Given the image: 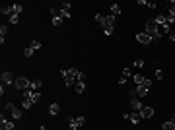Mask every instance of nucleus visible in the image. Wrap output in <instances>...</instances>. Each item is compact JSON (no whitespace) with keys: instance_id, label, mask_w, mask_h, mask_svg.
I'll use <instances>...</instances> for the list:
<instances>
[{"instance_id":"obj_20","label":"nucleus","mask_w":175,"mask_h":130,"mask_svg":"<svg viewBox=\"0 0 175 130\" xmlns=\"http://www.w3.org/2000/svg\"><path fill=\"white\" fill-rule=\"evenodd\" d=\"M162 130H175V122H171V120L163 122V124H162Z\"/></svg>"},{"instance_id":"obj_6","label":"nucleus","mask_w":175,"mask_h":130,"mask_svg":"<svg viewBox=\"0 0 175 130\" xmlns=\"http://www.w3.org/2000/svg\"><path fill=\"white\" fill-rule=\"evenodd\" d=\"M66 122L70 124V126L78 128V126H82V124L86 122V119H84V117H66Z\"/></svg>"},{"instance_id":"obj_28","label":"nucleus","mask_w":175,"mask_h":130,"mask_svg":"<svg viewBox=\"0 0 175 130\" xmlns=\"http://www.w3.org/2000/svg\"><path fill=\"white\" fill-rule=\"evenodd\" d=\"M58 14H61V18H62V20H68V18H70V12H68V10H61Z\"/></svg>"},{"instance_id":"obj_32","label":"nucleus","mask_w":175,"mask_h":130,"mask_svg":"<svg viewBox=\"0 0 175 130\" xmlns=\"http://www.w3.org/2000/svg\"><path fill=\"white\" fill-rule=\"evenodd\" d=\"M33 53H35V50H31L29 47H27V49L24 50V57H25V58H29V57H31V54H33Z\"/></svg>"},{"instance_id":"obj_2","label":"nucleus","mask_w":175,"mask_h":130,"mask_svg":"<svg viewBox=\"0 0 175 130\" xmlns=\"http://www.w3.org/2000/svg\"><path fill=\"white\" fill-rule=\"evenodd\" d=\"M101 27H103L105 35H111V33H113V27H115V16H111V14H109V16H105Z\"/></svg>"},{"instance_id":"obj_36","label":"nucleus","mask_w":175,"mask_h":130,"mask_svg":"<svg viewBox=\"0 0 175 130\" xmlns=\"http://www.w3.org/2000/svg\"><path fill=\"white\" fill-rule=\"evenodd\" d=\"M142 86H144V87H148V89H150V86H152V82H150V80H144V83H142Z\"/></svg>"},{"instance_id":"obj_29","label":"nucleus","mask_w":175,"mask_h":130,"mask_svg":"<svg viewBox=\"0 0 175 130\" xmlns=\"http://www.w3.org/2000/svg\"><path fill=\"white\" fill-rule=\"evenodd\" d=\"M103 20H105V16H103V14H95V21H97L99 25L103 24Z\"/></svg>"},{"instance_id":"obj_33","label":"nucleus","mask_w":175,"mask_h":130,"mask_svg":"<svg viewBox=\"0 0 175 130\" xmlns=\"http://www.w3.org/2000/svg\"><path fill=\"white\" fill-rule=\"evenodd\" d=\"M169 16L175 18V2H171V6H169Z\"/></svg>"},{"instance_id":"obj_17","label":"nucleus","mask_w":175,"mask_h":130,"mask_svg":"<svg viewBox=\"0 0 175 130\" xmlns=\"http://www.w3.org/2000/svg\"><path fill=\"white\" fill-rule=\"evenodd\" d=\"M58 111H61V105H58V103H51L49 105V113L51 115H57Z\"/></svg>"},{"instance_id":"obj_12","label":"nucleus","mask_w":175,"mask_h":130,"mask_svg":"<svg viewBox=\"0 0 175 130\" xmlns=\"http://www.w3.org/2000/svg\"><path fill=\"white\" fill-rule=\"evenodd\" d=\"M0 12L6 14V16H12V14H14V4H4V6L0 8Z\"/></svg>"},{"instance_id":"obj_26","label":"nucleus","mask_w":175,"mask_h":130,"mask_svg":"<svg viewBox=\"0 0 175 130\" xmlns=\"http://www.w3.org/2000/svg\"><path fill=\"white\" fill-rule=\"evenodd\" d=\"M31 89H33V91H39V89H41V80L31 82Z\"/></svg>"},{"instance_id":"obj_21","label":"nucleus","mask_w":175,"mask_h":130,"mask_svg":"<svg viewBox=\"0 0 175 130\" xmlns=\"http://www.w3.org/2000/svg\"><path fill=\"white\" fill-rule=\"evenodd\" d=\"M74 87H76V91H78V93H84V91H86V83H84V82H78Z\"/></svg>"},{"instance_id":"obj_37","label":"nucleus","mask_w":175,"mask_h":130,"mask_svg":"<svg viewBox=\"0 0 175 130\" xmlns=\"http://www.w3.org/2000/svg\"><path fill=\"white\" fill-rule=\"evenodd\" d=\"M169 39H171L173 43H175V33H171V35H169Z\"/></svg>"},{"instance_id":"obj_11","label":"nucleus","mask_w":175,"mask_h":130,"mask_svg":"<svg viewBox=\"0 0 175 130\" xmlns=\"http://www.w3.org/2000/svg\"><path fill=\"white\" fill-rule=\"evenodd\" d=\"M61 76L64 78V83H66V86L68 87H70V86H76V80H74V78H70V76H68V74H66V70H61Z\"/></svg>"},{"instance_id":"obj_1","label":"nucleus","mask_w":175,"mask_h":130,"mask_svg":"<svg viewBox=\"0 0 175 130\" xmlns=\"http://www.w3.org/2000/svg\"><path fill=\"white\" fill-rule=\"evenodd\" d=\"M146 33L152 37V41L160 37V25H158L156 20H148V21H146Z\"/></svg>"},{"instance_id":"obj_13","label":"nucleus","mask_w":175,"mask_h":130,"mask_svg":"<svg viewBox=\"0 0 175 130\" xmlns=\"http://www.w3.org/2000/svg\"><path fill=\"white\" fill-rule=\"evenodd\" d=\"M130 107H132V111L134 113H140V109H142V103L138 99H130Z\"/></svg>"},{"instance_id":"obj_10","label":"nucleus","mask_w":175,"mask_h":130,"mask_svg":"<svg viewBox=\"0 0 175 130\" xmlns=\"http://www.w3.org/2000/svg\"><path fill=\"white\" fill-rule=\"evenodd\" d=\"M140 117L142 119H152V117H154V107H142V109H140Z\"/></svg>"},{"instance_id":"obj_19","label":"nucleus","mask_w":175,"mask_h":130,"mask_svg":"<svg viewBox=\"0 0 175 130\" xmlns=\"http://www.w3.org/2000/svg\"><path fill=\"white\" fill-rule=\"evenodd\" d=\"M132 80H134V82L138 83V86H142V83H144V80H146V78L142 76V74H134V76H132Z\"/></svg>"},{"instance_id":"obj_8","label":"nucleus","mask_w":175,"mask_h":130,"mask_svg":"<svg viewBox=\"0 0 175 130\" xmlns=\"http://www.w3.org/2000/svg\"><path fill=\"white\" fill-rule=\"evenodd\" d=\"M10 83H16V78H14L12 72H4L2 74V86H10Z\"/></svg>"},{"instance_id":"obj_9","label":"nucleus","mask_w":175,"mask_h":130,"mask_svg":"<svg viewBox=\"0 0 175 130\" xmlns=\"http://www.w3.org/2000/svg\"><path fill=\"white\" fill-rule=\"evenodd\" d=\"M136 41H138V43H142V45H150L152 43V37L144 31V33H138L136 35Z\"/></svg>"},{"instance_id":"obj_15","label":"nucleus","mask_w":175,"mask_h":130,"mask_svg":"<svg viewBox=\"0 0 175 130\" xmlns=\"http://www.w3.org/2000/svg\"><path fill=\"white\" fill-rule=\"evenodd\" d=\"M128 78H130V70H128V68H125V70H123V76L119 78V83H127Z\"/></svg>"},{"instance_id":"obj_35","label":"nucleus","mask_w":175,"mask_h":130,"mask_svg":"<svg viewBox=\"0 0 175 130\" xmlns=\"http://www.w3.org/2000/svg\"><path fill=\"white\" fill-rule=\"evenodd\" d=\"M0 33H2V37H4V35L8 33V27H6V25H2V27H0Z\"/></svg>"},{"instance_id":"obj_3","label":"nucleus","mask_w":175,"mask_h":130,"mask_svg":"<svg viewBox=\"0 0 175 130\" xmlns=\"http://www.w3.org/2000/svg\"><path fill=\"white\" fill-rule=\"evenodd\" d=\"M14 86H16L18 89H21V91H27V89H31V82L27 80V78H24V76L16 78V83H14Z\"/></svg>"},{"instance_id":"obj_22","label":"nucleus","mask_w":175,"mask_h":130,"mask_svg":"<svg viewBox=\"0 0 175 130\" xmlns=\"http://www.w3.org/2000/svg\"><path fill=\"white\" fill-rule=\"evenodd\" d=\"M31 105H33V101H31L29 97H24V101H21V107H24V109H29Z\"/></svg>"},{"instance_id":"obj_7","label":"nucleus","mask_w":175,"mask_h":130,"mask_svg":"<svg viewBox=\"0 0 175 130\" xmlns=\"http://www.w3.org/2000/svg\"><path fill=\"white\" fill-rule=\"evenodd\" d=\"M24 97H29L33 103H39V101H41V93H39V91H33V89L24 91Z\"/></svg>"},{"instance_id":"obj_16","label":"nucleus","mask_w":175,"mask_h":130,"mask_svg":"<svg viewBox=\"0 0 175 130\" xmlns=\"http://www.w3.org/2000/svg\"><path fill=\"white\" fill-rule=\"evenodd\" d=\"M136 95L146 97V95H148V87H144V86H138V87H136Z\"/></svg>"},{"instance_id":"obj_14","label":"nucleus","mask_w":175,"mask_h":130,"mask_svg":"<svg viewBox=\"0 0 175 130\" xmlns=\"http://www.w3.org/2000/svg\"><path fill=\"white\" fill-rule=\"evenodd\" d=\"M0 128H2V130H14V124L10 122V120H6V119L2 117V122H0Z\"/></svg>"},{"instance_id":"obj_30","label":"nucleus","mask_w":175,"mask_h":130,"mask_svg":"<svg viewBox=\"0 0 175 130\" xmlns=\"http://www.w3.org/2000/svg\"><path fill=\"white\" fill-rule=\"evenodd\" d=\"M156 78H158V80H163V70H162V68L156 70Z\"/></svg>"},{"instance_id":"obj_18","label":"nucleus","mask_w":175,"mask_h":130,"mask_svg":"<svg viewBox=\"0 0 175 130\" xmlns=\"http://www.w3.org/2000/svg\"><path fill=\"white\" fill-rule=\"evenodd\" d=\"M128 119H130V122H132V124H138V122H140V120H142L140 113H132V115H130V117H128Z\"/></svg>"},{"instance_id":"obj_5","label":"nucleus","mask_w":175,"mask_h":130,"mask_svg":"<svg viewBox=\"0 0 175 130\" xmlns=\"http://www.w3.org/2000/svg\"><path fill=\"white\" fill-rule=\"evenodd\" d=\"M6 111H8V113H10V117H12L14 120H18V119H20V117H21V113H20V109H18V107H16V105H14V103H8V105H6Z\"/></svg>"},{"instance_id":"obj_34","label":"nucleus","mask_w":175,"mask_h":130,"mask_svg":"<svg viewBox=\"0 0 175 130\" xmlns=\"http://www.w3.org/2000/svg\"><path fill=\"white\" fill-rule=\"evenodd\" d=\"M10 24H18V14H12L10 16Z\"/></svg>"},{"instance_id":"obj_25","label":"nucleus","mask_w":175,"mask_h":130,"mask_svg":"<svg viewBox=\"0 0 175 130\" xmlns=\"http://www.w3.org/2000/svg\"><path fill=\"white\" fill-rule=\"evenodd\" d=\"M29 49H31V50H39V49H41V43H39V41H31V43H29Z\"/></svg>"},{"instance_id":"obj_4","label":"nucleus","mask_w":175,"mask_h":130,"mask_svg":"<svg viewBox=\"0 0 175 130\" xmlns=\"http://www.w3.org/2000/svg\"><path fill=\"white\" fill-rule=\"evenodd\" d=\"M66 74H68L70 78H74L76 82H84V80H86V74L80 72L78 68H66Z\"/></svg>"},{"instance_id":"obj_31","label":"nucleus","mask_w":175,"mask_h":130,"mask_svg":"<svg viewBox=\"0 0 175 130\" xmlns=\"http://www.w3.org/2000/svg\"><path fill=\"white\" fill-rule=\"evenodd\" d=\"M134 66H136V68H142V66H144V60H142V58H136V60H134Z\"/></svg>"},{"instance_id":"obj_24","label":"nucleus","mask_w":175,"mask_h":130,"mask_svg":"<svg viewBox=\"0 0 175 130\" xmlns=\"http://www.w3.org/2000/svg\"><path fill=\"white\" fill-rule=\"evenodd\" d=\"M62 18H61V14H57V16H53V25H61L62 24Z\"/></svg>"},{"instance_id":"obj_23","label":"nucleus","mask_w":175,"mask_h":130,"mask_svg":"<svg viewBox=\"0 0 175 130\" xmlns=\"http://www.w3.org/2000/svg\"><path fill=\"white\" fill-rule=\"evenodd\" d=\"M119 14H121V6H119V4H113L111 6V16H119Z\"/></svg>"},{"instance_id":"obj_27","label":"nucleus","mask_w":175,"mask_h":130,"mask_svg":"<svg viewBox=\"0 0 175 130\" xmlns=\"http://www.w3.org/2000/svg\"><path fill=\"white\" fill-rule=\"evenodd\" d=\"M21 10H24V6H21V4H14V14H18V16H20Z\"/></svg>"}]
</instances>
